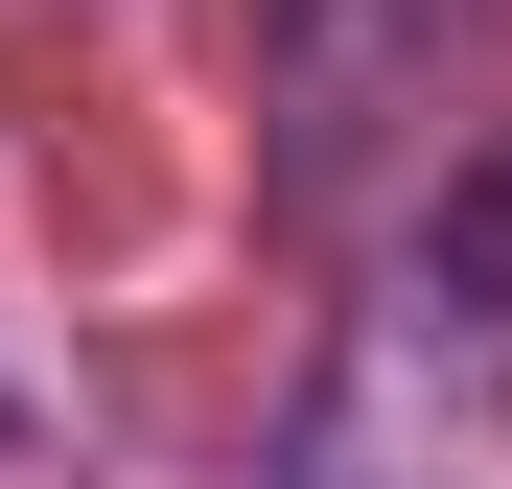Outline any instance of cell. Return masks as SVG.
I'll list each match as a JSON object with an SVG mask.
<instances>
[{
  "label": "cell",
  "mask_w": 512,
  "mask_h": 489,
  "mask_svg": "<svg viewBox=\"0 0 512 489\" xmlns=\"http://www.w3.org/2000/svg\"><path fill=\"white\" fill-rule=\"evenodd\" d=\"M443 303H466V326H512V140L443 187Z\"/></svg>",
  "instance_id": "1"
}]
</instances>
